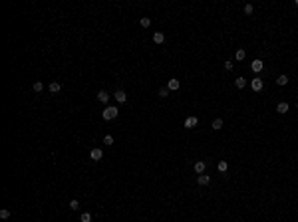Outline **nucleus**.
<instances>
[{
	"label": "nucleus",
	"mask_w": 298,
	"mask_h": 222,
	"mask_svg": "<svg viewBox=\"0 0 298 222\" xmlns=\"http://www.w3.org/2000/svg\"><path fill=\"white\" fill-rule=\"evenodd\" d=\"M110 97H111V95L107 93V91H104V89L97 91V101H101V103H107V101H110Z\"/></svg>",
	"instance_id": "obj_7"
},
{
	"label": "nucleus",
	"mask_w": 298,
	"mask_h": 222,
	"mask_svg": "<svg viewBox=\"0 0 298 222\" xmlns=\"http://www.w3.org/2000/svg\"><path fill=\"white\" fill-rule=\"evenodd\" d=\"M235 85L238 89H242V87H247V79L245 78H237V82H235Z\"/></svg>",
	"instance_id": "obj_18"
},
{
	"label": "nucleus",
	"mask_w": 298,
	"mask_h": 222,
	"mask_svg": "<svg viewBox=\"0 0 298 222\" xmlns=\"http://www.w3.org/2000/svg\"><path fill=\"white\" fill-rule=\"evenodd\" d=\"M139 26H141V28H149V26H151V18H147V16L141 18V20H139Z\"/></svg>",
	"instance_id": "obj_19"
},
{
	"label": "nucleus",
	"mask_w": 298,
	"mask_h": 222,
	"mask_svg": "<svg viewBox=\"0 0 298 222\" xmlns=\"http://www.w3.org/2000/svg\"><path fill=\"white\" fill-rule=\"evenodd\" d=\"M227 169H229V163H227V161H219V171L225 172Z\"/></svg>",
	"instance_id": "obj_21"
},
{
	"label": "nucleus",
	"mask_w": 298,
	"mask_h": 222,
	"mask_svg": "<svg viewBox=\"0 0 298 222\" xmlns=\"http://www.w3.org/2000/svg\"><path fill=\"white\" fill-rule=\"evenodd\" d=\"M294 4H296V6H298V0H296V2H294Z\"/></svg>",
	"instance_id": "obj_28"
},
{
	"label": "nucleus",
	"mask_w": 298,
	"mask_h": 222,
	"mask_svg": "<svg viewBox=\"0 0 298 222\" xmlns=\"http://www.w3.org/2000/svg\"><path fill=\"white\" fill-rule=\"evenodd\" d=\"M225 69H229V72L232 69V62H231V59H227V62H225Z\"/></svg>",
	"instance_id": "obj_27"
},
{
	"label": "nucleus",
	"mask_w": 298,
	"mask_h": 222,
	"mask_svg": "<svg viewBox=\"0 0 298 222\" xmlns=\"http://www.w3.org/2000/svg\"><path fill=\"white\" fill-rule=\"evenodd\" d=\"M113 97H115L117 103H125V101H127V93H125L123 89H117L115 93H113Z\"/></svg>",
	"instance_id": "obj_4"
},
{
	"label": "nucleus",
	"mask_w": 298,
	"mask_h": 222,
	"mask_svg": "<svg viewBox=\"0 0 298 222\" xmlns=\"http://www.w3.org/2000/svg\"><path fill=\"white\" fill-rule=\"evenodd\" d=\"M197 182H199L201 187H205V185H209V182H211V177L203 172V175H199V177H197Z\"/></svg>",
	"instance_id": "obj_10"
},
{
	"label": "nucleus",
	"mask_w": 298,
	"mask_h": 222,
	"mask_svg": "<svg viewBox=\"0 0 298 222\" xmlns=\"http://www.w3.org/2000/svg\"><path fill=\"white\" fill-rule=\"evenodd\" d=\"M48 89H50L52 93H58V91L62 89V83H58V82H52V83H50V87H48Z\"/></svg>",
	"instance_id": "obj_14"
},
{
	"label": "nucleus",
	"mask_w": 298,
	"mask_h": 222,
	"mask_svg": "<svg viewBox=\"0 0 298 222\" xmlns=\"http://www.w3.org/2000/svg\"><path fill=\"white\" fill-rule=\"evenodd\" d=\"M205 169H207V163H205V161H197V163H195V172L203 175V172H205Z\"/></svg>",
	"instance_id": "obj_9"
},
{
	"label": "nucleus",
	"mask_w": 298,
	"mask_h": 222,
	"mask_svg": "<svg viewBox=\"0 0 298 222\" xmlns=\"http://www.w3.org/2000/svg\"><path fill=\"white\" fill-rule=\"evenodd\" d=\"M179 87H181L179 79H169V82H167V89H169V91H177Z\"/></svg>",
	"instance_id": "obj_8"
},
{
	"label": "nucleus",
	"mask_w": 298,
	"mask_h": 222,
	"mask_svg": "<svg viewBox=\"0 0 298 222\" xmlns=\"http://www.w3.org/2000/svg\"><path fill=\"white\" fill-rule=\"evenodd\" d=\"M68 206L72 208V210H78V208H80V202H78V200L74 198V200H70V204H68Z\"/></svg>",
	"instance_id": "obj_24"
},
{
	"label": "nucleus",
	"mask_w": 298,
	"mask_h": 222,
	"mask_svg": "<svg viewBox=\"0 0 298 222\" xmlns=\"http://www.w3.org/2000/svg\"><path fill=\"white\" fill-rule=\"evenodd\" d=\"M288 83V75H278V78H276V85H286Z\"/></svg>",
	"instance_id": "obj_15"
},
{
	"label": "nucleus",
	"mask_w": 298,
	"mask_h": 222,
	"mask_svg": "<svg viewBox=\"0 0 298 222\" xmlns=\"http://www.w3.org/2000/svg\"><path fill=\"white\" fill-rule=\"evenodd\" d=\"M104 143L107 145V147H110V145H113V137H111V135H105V137H104Z\"/></svg>",
	"instance_id": "obj_25"
},
{
	"label": "nucleus",
	"mask_w": 298,
	"mask_h": 222,
	"mask_svg": "<svg viewBox=\"0 0 298 222\" xmlns=\"http://www.w3.org/2000/svg\"><path fill=\"white\" fill-rule=\"evenodd\" d=\"M80 222H91V214L90 212H84L82 216H80Z\"/></svg>",
	"instance_id": "obj_20"
},
{
	"label": "nucleus",
	"mask_w": 298,
	"mask_h": 222,
	"mask_svg": "<svg viewBox=\"0 0 298 222\" xmlns=\"http://www.w3.org/2000/svg\"><path fill=\"white\" fill-rule=\"evenodd\" d=\"M183 125H185L187 129H193V127H197L199 125V119L197 117H193V115H189L185 121H183Z\"/></svg>",
	"instance_id": "obj_2"
},
{
	"label": "nucleus",
	"mask_w": 298,
	"mask_h": 222,
	"mask_svg": "<svg viewBox=\"0 0 298 222\" xmlns=\"http://www.w3.org/2000/svg\"><path fill=\"white\" fill-rule=\"evenodd\" d=\"M169 93H171V91L167 89V87H161V89H159V97H163V99H165V97H169Z\"/></svg>",
	"instance_id": "obj_23"
},
{
	"label": "nucleus",
	"mask_w": 298,
	"mask_h": 222,
	"mask_svg": "<svg viewBox=\"0 0 298 222\" xmlns=\"http://www.w3.org/2000/svg\"><path fill=\"white\" fill-rule=\"evenodd\" d=\"M276 111H278L280 115H284V113L288 111V103H286V101H280V103L276 105Z\"/></svg>",
	"instance_id": "obj_12"
},
{
	"label": "nucleus",
	"mask_w": 298,
	"mask_h": 222,
	"mask_svg": "<svg viewBox=\"0 0 298 222\" xmlns=\"http://www.w3.org/2000/svg\"><path fill=\"white\" fill-rule=\"evenodd\" d=\"M34 91H36V93L44 91V83H42V82H36V83H34Z\"/></svg>",
	"instance_id": "obj_22"
},
{
	"label": "nucleus",
	"mask_w": 298,
	"mask_h": 222,
	"mask_svg": "<svg viewBox=\"0 0 298 222\" xmlns=\"http://www.w3.org/2000/svg\"><path fill=\"white\" fill-rule=\"evenodd\" d=\"M252 12H254V6H252V4H247V6H245V14H252Z\"/></svg>",
	"instance_id": "obj_26"
},
{
	"label": "nucleus",
	"mask_w": 298,
	"mask_h": 222,
	"mask_svg": "<svg viewBox=\"0 0 298 222\" xmlns=\"http://www.w3.org/2000/svg\"><path fill=\"white\" fill-rule=\"evenodd\" d=\"M251 87H252V91H261L264 87V82L261 78H254V79H251Z\"/></svg>",
	"instance_id": "obj_3"
},
{
	"label": "nucleus",
	"mask_w": 298,
	"mask_h": 222,
	"mask_svg": "<svg viewBox=\"0 0 298 222\" xmlns=\"http://www.w3.org/2000/svg\"><path fill=\"white\" fill-rule=\"evenodd\" d=\"M211 127H213L215 131H219V129H223V119H221V117H219V119H215V121L211 123Z\"/></svg>",
	"instance_id": "obj_13"
},
{
	"label": "nucleus",
	"mask_w": 298,
	"mask_h": 222,
	"mask_svg": "<svg viewBox=\"0 0 298 222\" xmlns=\"http://www.w3.org/2000/svg\"><path fill=\"white\" fill-rule=\"evenodd\" d=\"M119 115V109L115 105H107L105 109H104V113H101V117L105 119V121H111V119H115Z\"/></svg>",
	"instance_id": "obj_1"
},
{
	"label": "nucleus",
	"mask_w": 298,
	"mask_h": 222,
	"mask_svg": "<svg viewBox=\"0 0 298 222\" xmlns=\"http://www.w3.org/2000/svg\"><path fill=\"white\" fill-rule=\"evenodd\" d=\"M153 42H155V44H163V42H165V34H163V32H155V34H153Z\"/></svg>",
	"instance_id": "obj_11"
},
{
	"label": "nucleus",
	"mask_w": 298,
	"mask_h": 222,
	"mask_svg": "<svg viewBox=\"0 0 298 222\" xmlns=\"http://www.w3.org/2000/svg\"><path fill=\"white\" fill-rule=\"evenodd\" d=\"M90 159L91 161H101V159H104V151H101V149H91L90 151Z\"/></svg>",
	"instance_id": "obj_5"
},
{
	"label": "nucleus",
	"mask_w": 298,
	"mask_h": 222,
	"mask_svg": "<svg viewBox=\"0 0 298 222\" xmlns=\"http://www.w3.org/2000/svg\"><path fill=\"white\" fill-rule=\"evenodd\" d=\"M10 216H12V212H10L8 208H2V210H0V218H2V220H8Z\"/></svg>",
	"instance_id": "obj_16"
},
{
	"label": "nucleus",
	"mask_w": 298,
	"mask_h": 222,
	"mask_svg": "<svg viewBox=\"0 0 298 222\" xmlns=\"http://www.w3.org/2000/svg\"><path fill=\"white\" fill-rule=\"evenodd\" d=\"M251 69H252V72H256V73L262 72V69H264V62H262V59H252Z\"/></svg>",
	"instance_id": "obj_6"
},
{
	"label": "nucleus",
	"mask_w": 298,
	"mask_h": 222,
	"mask_svg": "<svg viewBox=\"0 0 298 222\" xmlns=\"http://www.w3.org/2000/svg\"><path fill=\"white\" fill-rule=\"evenodd\" d=\"M235 58L238 59V62H241V59H245V58H247V52L242 50V48H238V50H237V54H235Z\"/></svg>",
	"instance_id": "obj_17"
},
{
	"label": "nucleus",
	"mask_w": 298,
	"mask_h": 222,
	"mask_svg": "<svg viewBox=\"0 0 298 222\" xmlns=\"http://www.w3.org/2000/svg\"><path fill=\"white\" fill-rule=\"evenodd\" d=\"M296 107H298V101H296Z\"/></svg>",
	"instance_id": "obj_29"
}]
</instances>
